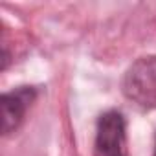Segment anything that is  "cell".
<instances>
[{"label":"cell","mask_w":156,"mask_h":156,"mask_svg":"<svg viewBox=\"0 0 156 156\" xmlns=\"http://www.w3.org/2000/svg\"><path fill=\"white\" fill-rule=\"evenodd\" d=\"M154 156H156V143H154Z\"/></svg>","instance_id":"obj_4"},{"label":"cell","mask_w":156,"mask_h":156,"mask_svg":"<svg viewBox=\"0 0 156 156\" xmlns=\"http://www.w3.org/2000/svg\"><path fill=\"white\" fill-rule=\"evenodd\" d=\"M37 90L33 87H19L11 92L2 94V132L9 134L20 127L30 105L35 101Z\"/></svg>","instance_id":"obj_3"},{"label":"cell","mask_w":156,"mask_h":156,"mask_svg":"<svg viewBox=\"0 0 156 156\" xmlns=\"http://www.w3.org/2000/svg\"><path fill=\"white\" fill-rule=\"evenodd\" d=\"M125 96L143 108H156V55L138 59L123 77Z\"/></svg>","instance_id":"obj_1"},{"label":"cell","mask_w":156,"mask_h":156,"mask_svg":"<svg viewBox=\"0 0 156 156\" xmlns=\"http://www.w3.org/2000/svg\"><path fill=\"white\" fill-rule=\"evenodd\" d=\"M96 156H129L127 152V123L121 112L107 110L98 119Z\"/></svg>","instance_id":"obj_2"}]
</instances>
